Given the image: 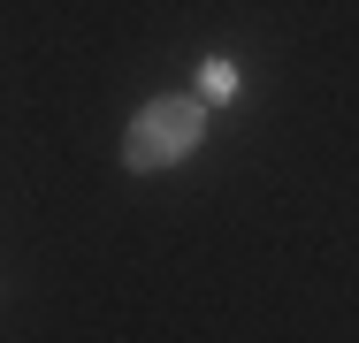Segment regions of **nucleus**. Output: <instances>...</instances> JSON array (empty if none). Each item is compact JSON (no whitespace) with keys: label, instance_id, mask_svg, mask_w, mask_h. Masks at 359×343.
<instances>
[{"label":"nucleus","instance_id":"nucleus-2","mask_svg":"<svg viewBox=\"0 0 359 343\" xmlns=\"http://www.w3.org/2000/svg\"><path fill=\"white\" fill-rule=\"evenodd\" d=\"M229 92H237V69H229V62H207V69H199V99H229Z\"/></svg>","mask_w":359,"mask_h":343},{"label":"nucleus","instance_id":"nucleus-1","mask_svg":"<svg viewBox=\"0 0 359 343\" xmlns=\"http://www.w3.org/2000/svg\"><path fill=\"white\" fill-rule=\"evenodd\" d=\"M199 137H207V99H199V92H161V99H145L138 115H130V130H123V160H130L138 176H153V168L191 160Z\"/></svg>","mask_w":359,"mask_h":343}]
</instances>
